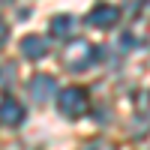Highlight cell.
Wrapping results in <instances>:
<instances>
[{"label": "cell", "instance_id": "cell-6", "mask_svg": "<svg viewBox=\"0 0 150 150\" xmlns=\"http://www.w3.org/2000/svg\"><path fill=\"white\" fill-rule=\"evenodd\" d=\"M21 54L27 60H42L48 54V39H45V36H36V33L24 36V39H21Z\"/></svg>", "mask_w": 150, "mask_h": 150}, {"label": "cell", "instance_id": "cell-4", "mask_svg": "<svg viewBox=\"0 0 150 150\" xmlns=\"http://www.w3.org/2000/svg\"><path fill=\"white\" fill-rule=\"evenodd\" d=\"M27 90L33 96V102H48V99H54L57 96V81L51 78V75H33L30 84H27Z\"/></svg>", "mask_w": 150, "mask_h": 150}, {"label": "cell", "instance_id": "cell-8", "mask_svg": "<svg viewBox=\"0 0 150 150\" xmlns=\"http://www.w3.org/2000/svg\"><path fill=\"white\" fill-rule=\"evenodd\" d=\"M6 36H9V30H6V24H3V21H0V45H3V42H6Z\"/></svg>", "mask_w": 150, "mask_h": 150}, {"label": "cell", "instance_id": "cell-9", "mask_svg": "<svg viewBox=\"0 0 150 150\" xmlns=\"http://www.w3.org/2000/svg\"><path fill=\"white\" fill-rule=\"evenodd\" d=\"M0 3H6V0H0Z\"/></svg>", "mask_w": 150, "mask_h": 150}, {"label": "cell", "instance_id": "cell-7", "mask_svg": "<svg viewBox=\"0 0 150 150\" xmlns=\"http://www.w3.org/2000/svg\"><path fill=\"white\" fill-rule=\"evenodd\" d=\"M75 24H78V21H75L72 15H57V18H51V33L66 39V36L75 33Z\"/></svg>", "mask_w": 150, "mask_h": 150}, {"label": "cell", "instance_id": "cell-2", "mask_svg": "<svg viewBox=\"0 0 150 150\" xmlns=\"http://www.w3.org/2000/svg\"><path fill=\"white\" fill-rule=\"evenodd\" d=\"M87 90L84 87H66V90H60V99H57V108L63 117H81L87 111Z\"/></svg>", "mask_w": 150, "mask_h": 150}, {"label": "cell", "instance_id": "cell-3", "mask_svg": "<svg viewBox=\"0 0 150 150\" xmlns=\"http://www.w3.org/2000/svg\"><path fill=\"white\" fill-rule=\"evenodd\" d=\"M117 18H120V9L114 3H96L90 9V15H87V24L96 27V30H108V27L117 24Z\"/></svg>", "mask_w": 150, "mask_h": 150}, {"label": "cell", "instance_id": "cell-5", "mask_svg": "<svg viewBox=\"0 0 150 150\" xmlns=\"http://www.w3.org/2000/svg\"><path fill=\"white\" fill-rule=\"evenodd\" d=\"M0 123L9 126V129H15V126H21V123H24V108H21L18 99L6 96L3 102H0Z\"/></svg>", "mask_w": 150, "mask_h": 150}, {"label": "cell", "instance_id": "cell-1", "mask_svg": "<svg viewBox=\"0 0 150 150\" xmlns=\"http://www.w3.org/2000/svg\"><path fill=\"white\" fill-rule=\"evenodd\" d=\"M93 60H96V51H93V45L87 42V39H72L66 45V51H63V66L72 69V72L87 69Z\"/></svg>", "mask_w": 150, "mask_h": 150}]
</instances>
